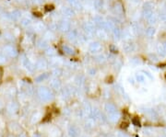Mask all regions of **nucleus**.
I'll list each match as a JSON object with an SVG mask.
<instances>
[{"instance_id": "9d476101", "label": "nucleus", "mask_w": 166, "mask_h": 137, "mask_svg": "<svg viewBox=\"0 0 166 137\" xmlns=\"http://www.w3.org/2000/svg\"><path fill=\"white\" fill-rule=\"evenodd\" d=\"M93 6L97 10H101L103 8V6H104V3H103L102 0H94Z\"/></svg>"}, {"instance_id": "20e7f679", "label": "nucleus", "mask_w": 166, "mask_h": 137, "mask_svg": "<svg viewBox=\"0 0 166 137\" xmlns=\"http://www.w3.org/2000/svg\"><path fill=\"white\" fill-rule=\"evenodd\" d=\"M62 14L66 18H72L75 16V11L72 7H65L62 9Z\"/></svg>"}, {"instance_id": "6e6552de", "label": "nucleus", "mask_w": 166, "mask_h": 137, "mask_svg": "<svg viewBox=\"0 0 166 137\" xmlns=\"http://www.w3.org/2000/svg\"><path fill=\"white\" fill-rule=\"evenodd\" d=\"M113 9H114V13L117 14V15H121V14L123 13V11H124V9H123V6H122V4L119 3V2H117V3L114 4Z\"/></svg>"}, {"instance_id": "7ed1b4c3", "label": "nucleus", "mask_w": 166, "mask_h": 137, "mask_svg": "<svg viewBox=\"0 0 166 137\" xmlns=\"http://www.w3.org/2000/svg\"><path fill=\"white\" fill-rule=\"evenodd\" d=\"M102 44L99 42H93L89 45V51L91 53H97L102 51Z\"/></svg>"}, {"instance_id": "2eb2a0df", "label": "nucleus", "mask_w": 166, "mask_h": 137, "mask_svg": "<svg viewBox=\"0 0 166 137\" xmlns=\"http://www.w3.org/2000/svg\"><path fill=\"white\" fill-rule=\"evenodd\" d=\"M97 60L100 61V62H101V61H102V62H104V60H105V56L103 55V54H100L99 56H97Z\"/></svg>"}, {"instance_id": "423d86ee", "label": "nucleus", "mask_w": 166, "mask_h": 137, "mask_svg": "<svg viewBox=\"0 0 166 137\" xmlns=\"http://www.w3.org/2000/svg\"><path fill=\"white\" fill-rule=\"evenodd\" d=\"M68 3L74 9H81L82 8V6L80 4L79 0H68Z\"/></svg>"}, {"instance_id": "f03ea898", "label": "nucleus", "mask_w": 166, "mask_h": 137, "mask_svg": "<svg viewBox=\"0 0 166 137\" xmlns=\"http://www.w3.org/2000/svg\"><path fill=\"white\" fill-rule=\"evenodd\" d=\"M83 30L84 31L86 32L89 35H92L96 32V30H95V25H94L93 22H90V21H88V22H85L83 24Z\"/></svg>"}, {"instance_id": "f8f14e48", "label": "nucleus", "mask_w": 166, "mask_h": 137, "mask_svg": "<svg viewBox=\"0 0 166 137\" xmlns=\"http://www.w3.org/2000/svg\"><path fill=\"white\" fill-rule=\"evenodd\" d=\"M146 34H147V36H149V37H152V36L155 34V29H154L153 27L148 28V29L146 30Z\"/></svg>"}, {"instance_id": "ddd939ff", "label": "nucleus", "mask_w": 166, "mask_h": 137, "mask_svg": "<svg viewBox=\"0 0 166 137\" xmlns=\"http://www.w3.org/2000/svg\"><path fill=\"white\" fill-rule=\"evenodd\" d=\"M132 31L135 32V33H138V32L140 31V27L138 24H137V23H134V24H132Z\"/></svg>"}, {"instance_id": "9b49d317", "label": "nucleus", "mask_w": 166, "mask_h": 137, "mask_svg": "<svg viewBox=\"0 0 166 137\" xmlns=\"http://www.w3.org/2000/svg\"><path fill=\"white\" fill-rule=\"evenodd\" d=\"M112 33L114 34V38H116V39H119L122 36V31H121V30H120L118 27H115L114 30H113Z\"/></svg>"}, {"instance_id": "4468645a", "label": "nucleus", "mask_w": 166, "mask_h": 137, "mask_svg": "<svg viewBox=\"0 0 166 137\" xmlns=\"http://www.w3.org/2000/svg\"><path fill=\"white\" fill-rule=\"evenodd\" d=\"M148 20L150 21V23H156V21L158 20V17L153 14V15H152V16H151Z\"/></svg>"}, {"instance_id": "f3484780", "label": "nucleus", "mask_w": 166, "mask_h": 137, "mask_svg": "<svg viewBox=\"0 0 166 137\" xmlns=\"http://www.w3.org/2000/svg\"><path fill=\"white\" fill-rule=\"evenodd\" d=\"M80 1H83V0H80Z\"/></svg>"}, {"instance_id": "f257e3e1", "label": "nucleus", "mask_w": 166, "mask_h": 137, "mask_svg": "<svg viewBox=\"0 0 166 137\" xmlns=\"http://www.w3.org/2000/svg\"><path fill=\"white\" fill-rule=\"evenodd\" d=\"M57 29L63 32H69L70 29H71V24L68 22V20H60L57 23Z\"/></svg>"}, {"instance_id": "1a4fd4ad", "label": "nucleus", "mask_w": 166, "mask_h": 137, "mask_svg": "<svg viewBox=\"0 0 166 137\" xmlns=\"http://www.w3.org/2000/svg\"><path fill=\"white\" fill-rule=\"evenodd\" d=\"M68 39L72 42L78 40V33L76 31H70L68 32Z\"/></svg>"}, {"instance_id": "0eeeda50", "label": "nucleus", "mask_w": 166, "mask_h": 137, "mask_svg": "<svg viewBox=\"0 0 166 137\" xmlns=\"http://www.w3.org/2000/svg\"><path fill=\"white\" fill-rule=\"evenodd\" d=\"M62 52L68 55H73L75 54V50L69 45H63L62 46Z\"/></svg>"}, {"instance_id": "dca6fc26", "label": "nucleus", "mask_w": 166, "mask_h": 137, "mask_svg": "<svg viewBox=\"0 0 166 137\" xmlns=\"http://www.w3.org/2000/svg\"><path fill=\"white\" fill-rule=\"evenodd\" d=\"M162 46H163V48H164V50H165V52H166V42L162 45Z\"/></svg>"}, {"instance_id": "39448f33", "label": "nucleus", "mask_w": 166, "mask_h": 137, "mask_svg": "<svg viewBox=\"0 0 166 137\" xmlns=\"http://www.w3.org/2000/svg\"><path fill=\"white\" fill-rule=\"evenodd\" d=\"M123 50L125 53H131L135 50V44L131 42H126L123 45Z\"/></svg>"}]
</instances>
